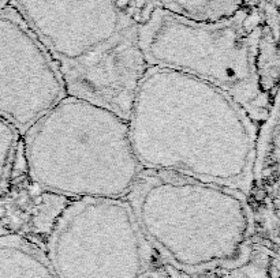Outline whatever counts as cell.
<instances>
[{
  "label": "cell",
  "mask_w": 280,
  "mask_h": 278,
  "mask_svg": "<svg viewBox=\"0 0 280 278\" xmlns=\"http://www.w3.org/2000/svg\"><path fill=\"white\" fill-rule=\"evenodd\" d=\"M243 3L249 8L258 11L264 16L267 25L272 29V32L278 34V10L271 5L269 0H243Z\"/></svg>",
  "instance_id": "obj_10"
},
{
  "label": "cell",
  "mask_w": 280,
  "mask_h": 278,
  "mask_svg": "<svg viewBox=\"0 0 280 278\" xmlns=\"http://www.w3.org/2000/svg\"><path fill=\"white\" fill-rule=\"evenodd\" d=\"M54 60L11 4L0 10V117L25 134L66 97Z\"/></svg>",
  "instance_id": "obj_7"
},
{
  "label": "cell",
  "mask_w": 280,
  "mask_h": 278,
  "mask_svg": "<svg viewBox=\"0 0 280 278\" xmlns=\"http://www.w3.org/2000/svg\"><path fill=\"white\" fill-rule=\"evenodd\" d=\"M10 4V0H0V10Z\"/></svg>",
  "instance_id": "obj_12"
},
{
  "label": "cell",
  "mask_w": 280,
  "mask_h": 278,
  "mask_svg": "<svg viewBox=\"0 0 280 278\" xmlns=\"http://www.w3.org/2000/svg\"><path fill=\"white\" fill-rule=\"evenodd\" d=\"M54 60L67 96L127 119L148 63L119 0H10Z\"/></svg>",
  "instance_id": "obj_2"
},
{
  "label": "cell",
  "mask_w": 280,
  "mask_h": 278,
  "mask_svg": "<svg viewBox=\"0 0 280 278\" xmlns=\"http://www.w3.org/2000/svg\"><path fill=\"white\" fill-rule=\"evenodd\" d=\"M26 173L65 199L125 198L142 172L129 121L101 105L66 96L23 134Z\"/></svg>",
  "instance_id": "obj_4"
},
{
  "label": "cell",
  "mask_w": 280,
  "mask_h": 278,
  "mask_svg": "<svg viewBox=\"0 0 280 278\" xmlns=\"http://www.w3.org/2000/svg\"><path fill=\"white\" fill-rule=\"evenodd\" d=\"M152 11H168L193 21H219L234 15L242 7L243 0H150Z\"/></svg>",
  "instance_id": "obj_9"
},
{
  "label": "cell",
  "mask_w": 280,
  "mask_h": 278,
  "mask_svg": "<svg viewBox=\"0 0 280 278\" xmlns=\"http://www.w3.org/2000/svg\"><path fill=\"white\" fill-rule=\"evenodd\" d=\"M0 278H58L47 254L29 237L0 236Z\"/></svg>",
  "instance_id": "obj_8"
},
{
  "label": "cell",
  "mask_w": 280,
  "mask_h": 278,
  "mask_svg": "<svg viewBox=\"0 0 280 278\" xmlns=\"http://www.w3.org/2000/svg\"><path fill=\"white\" fill-rule=\"evenodd\" d=\"M122 7L140 23H142L152 12L150 0H119Z\"/></svg>",
  "instance_id": "obj_11"
},
{
  "label": "cell",
  "mask_w": 280,
  "mask_h": 278,
  "mask_svg": "<svg viewBox=\"0 0 280 278\" xmlns=\"http://www.w3.org/2000/svg\"><path fill=\"white\" fill-rule=\"evenodd\" d=\"M268 29L264 16L249 7L208 22L156 8L138 25V41L148 65L185 72L214 85L241 104L258 124L268 120L278 101L265 90L260 74Z\"/></svg>",
  "instance_id": "obj_5"
},
{
  "label": "cell",
  "mask_w": 280,
  "mask_h": 278,
  "mask_svg": "<svg viewBox=\"0 0 280 278\" xmlns=\"http://www.w3.org/2000/svg\"><path fill=\"white\" fill-rule=\"evenodd\" d=\"M150 245L126 198L67 202L47 236L58 278H145Z\"/></svg>",
  "instance_id": "obj_6"
},
{
  "label": "cell",
  "mask_w": 280,
  "mask_h": 278,
  "mask_svg": "<svg viewBox=\"0 0 280 278\" xmlns=\"http://www.w3.org/2000/svg\"><path fill=\"white\" fill-rule=\"evenodd\" d=\"M138 163L247 194L258 130L241 104L208 82L149 65L127 117Z\"/></svg>",
  "instance_id": "obj_1"
},
{
  "label": "cell",
  "mask_w": 280,
  "mask_h": 278,
  "mask_svg": "<svg viewBox=\"0 0 280 278\" xmlns=\"http://www.w3.org/2000/svg\"><path fill=\"white\" fill-rule=\"evenodd\" d=\"M247 194L185 174L143 169L125 196L152 248L183 272L235 269L252 255Z\"/></svg>",
  "instance_id": "obj_3"
}]
</instances>
